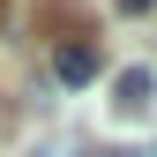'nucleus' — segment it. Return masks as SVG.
I'll use <instances>...</instances> for the list:
<instances>
[{"label":"nucleus","instance_id":"obj_1","mask_svg":"<svg viewBox=\"0 0 157 157\" xmlns=\"http://www.w3.org/2000/svg\"><path fill=\"white\" fill-rule=\"evenodd\" d=\"M150 105H157V75L150 67H120L112 75V112H120V120H142Z\"/></svg>","mask_w":157,"mask_h":157},{"label":"nucleus","instance_id":"obj_2","mask_svg":"<svg viewBox=\"0 0 157 157\" xmlns=\"http://www.w3.org/2000/svg\"><path fill=\"white\" fill-rule=\"evenodd\" d=\"M52 75H60L67 90L90 82V75H97V45H90V37H60V45H52Z\"/></svg>","mask_w":157,"mask_h":157},{"label":"nucleus","instance_id":"obj_4","mask_svg":"<svg viewBox=\"0 0 157 157\" xmlns=\"http://www.w3.org/2000/svg\"><path fill=\"white\" fill-rule=\"evenodd\" d=\"M157 8V0H120V15H150Z\"/></svg>","mask_w":157,"mask_h":157},{"label":"nucleus","instance_id":"obj_3","mask_svg":"<svg viewBox=\"0 0 157 157\" xmlns=\"http://www.w3.org/2000/svg\"><path fill=\"white\" fill-rule=\"evenodd\" d=\"M30 157H75V142H60V135H45V142H30Z\"/></svg>","mask_w":157,"mask_h":157}]
</instances>
